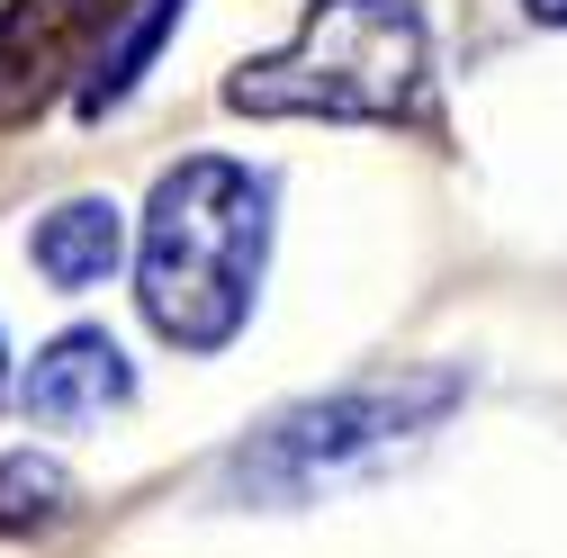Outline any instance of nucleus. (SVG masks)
<instances>
[{"instance_id":"f257e3e1","label":"nucleus","mask_w":567,"mask_h":558,"mask_svg":"<svg viewBox=\"0 0 567 558\" xmlns=\"http://www.w3.org/2000/svg\"><path fill=\"white\" fill-rule=\"evenodd\" d=\"M270 252V180L226 163V154H189L154 180L145 207V252H135V298L145 324L172 352H226L252 316V279Z\"/></svg>"},{"instance_id":"f03ea898","label":"nucleus","mask_w":567,"mask_h":558,"mask_svg":"<svg viewBox=\"0 0 567 558\" xmlns=\"http://www.w3.org/2000/svg\"><path fill=\"white\" fill-rule=\"evenodd\" d=\"M414 91H423V10L414 0H307L298 37L226 82V108L388 126L414 108Z\"/></svg>"},{"instance_id":"7ed1b4c3","label":"nucleus","mask_w":567,"mask_h":558,"mask_svg":"<svg viewBox=\"0 0 567 558\" xmlns=\"http://www.w3.org/2000/svg\"><path fill=\"white\" fill-rule=\"evenodd\" d=\"M451 405H460V370H405V379H370V388H342V396H307L289 414H270L235 451L226 477L252 505H307L316 486L405 451L414 433H433Z\"/></svg>"},{"instance_id":"20e7f679","label":"nucleus","mask_w":567,"mask_h":558,"mask_svg":"<svg viewBox=\"0 0 567 558\" xmlns=\"http://www.w3.org/2000/svg\"><path fill=\"white\" fill-rule=\"evenodd\" d=\"M126 10H145V0H0V126L37 117L63 73L91 82Z\"/></svg>"},{"instance_id":"39448f33","label":"nucleus","mask_w":567,"mask_h":558,"mask_svg":"<svg viewBox=\"0 0 567 558\" xmlns=\"http://www.w3.org/2000/svg\"><path fill=\"white\" fill-rule=\"evenodd\" d=\"M126 396H135V370H126V352L100 324L54 333L45 352L28 361V379H19L28 424H45V433H82V424H100V414H117Z\"/></svg>"},{"instance_id":"423d86ee","label":"nucleus","mask_w":567,"mask_h":558,"mask_svg":"<svg viewBox=\"0 0 567 558\" xmlns=\"http://www.w3.org/2000/svg\"><path fill=\"white\" fill-rule=\"evenodd\" d=\"M37 270L54 279V289H100V279L126 261V217H117V198H63L37 217L28 235Z\"/></svg>"},{"instance_id":"0eeeda50","label":"nucleus","mask_w":567,"mask_h":558,"mask_svg":"<svg viewBox=\"0 0 567 558\" xmlns=\"http://www.w3.org/2000/svg\"><path fill=\"white\" fill-rule=\"evenodd\" d=\"M189 10V0H145V10H135L117 37H109V54L91 63V82H82V117H109L135 82H145V63L163 54V37H172V19Z\"/></svg>"},{"instance_id":"6e6552de","label":"nucleus","mask_w":567,"mask_h":558,"mask_svg":"<svg viewBox=\"0 0 567 558\" xmlns=\"http://www.w3.org/2000/svg\"><path fill=\"white\" fill-rule=\"evenodd\" d=\"M63 505H73V477L54 459H37V451L0 459V531H45V523H63Z\"/></svg>"},{"instance_id":"1a4fd4ad","label":"nucleus","mask_w":567,"mask_h":558,"mask_svg":"<svg viewBox=\"0 0 567 558\" xmlns=\"http://www.w3.org/2000/svg\"><path fill=\"white\" fill-rule=\"evenodd\" d=\"M523 10H532V19H567V0H523Z\"/></svg>"},{"instance_id":"9d476101","label":"nucleus","mask_w":567,"mask_h":558,"mask_svg":"<svg viewBox=\"0 0 567 558\" xmlns=\"http://www.w3.org/2000/svg\"><path fill=\"white\" fill-rule=\"evenodd\" d=\"M0 379H10V352H0Z\"/></svg>"}]
</instances>
